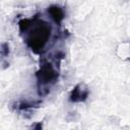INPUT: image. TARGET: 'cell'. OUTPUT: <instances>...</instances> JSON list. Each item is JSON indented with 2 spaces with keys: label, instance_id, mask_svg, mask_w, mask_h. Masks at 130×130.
I'll use <instances>...</instances> for the list:
<instances>
[{
  "label": "cell",
  "instance_id": "6da1fadb",
  "mask_svg": "<svg viewBox=\"0 0 130 130\" xmlns=\"http://www.w3.org/2000/svg\"><path fill=\"white\" fill-rule=\"evenodd\" d=\"M18 29L27 48L32 53L41 55L51 38L50 24L39 15H35L31 18H21L18 21Z\"/></svg>",
  "mask_w": 130,
  "mask_h": 130
},
{
  "label": "cell",
  "instance_id": "7a4b0ae2",
  "mask_svg": "<svg viewBox=\"0 0 130 130\" xmlns=\"http://www.w3.org/2000/svg\"><path fill=\"white\" fill-rule=\"evenodd\" d=\"M37 88L39 95L43 96L50 92L53 85L56 84L59 78V71L53 62L48 59H42L40 67L36 72Z\"/></svg>",
  "mask_w": 130,
  "mask_h": 130
},
{
  "label": "cell",
  "instance_id": "3957f363",
  "mask_svg": "<svg viewBox=\"0 0 130 130\" xmlns=\"http://www.w3.org/2000/svg\"><path fill=\"white\" fill-rule=\"evenodd\" d=\"M89 94V89L83 83L76 84L69 94V101L71 103H83L87 100Z\"/></svg>",
  "mask_w": 130,
  "mask_h": 130
},
{
  "label": "cell",
  "instance_id": "277c9868",
  "mask_svg": "<svg viewBox=\"0 0 130 130\" xmlns=\"http://www.w3.org/2000/svg\"><path fill=\"white\" fill-rule=\"evenodd\" d=\"M47 12L56 24L61 25V23L65 17V13H64V10L62 7H60L58 5H51L48 7Z\"/></svg>",
  "mask_w": 130,
  "mask_h": 130
},
{
  "label": "cell",
  "instance_id": "5b68a950",
  "mask_svg": "<svg viewBox=\"0 0 130 130\" xmlns=\"http://www.w3.org/2000/svg\"><path fill=\"white\" fill-rule=\"evenodd\" d=\"M41 101H34V102H28V101H21L19 103H16L14 105V108L17 111H28L35 108H39L41 105Z\"/></svg>",
  "mask_w": 130,
  "mask_h": 130
},
{
  "label": "cell",
  "instance_id": "8992f818",
  "mask_svg": "<svg viewBox=\"0 0 130 130\" xmlns=\"http://www.w3.org/2000/svg\"><path fill=\"white\" fill-rule=\"evenodd\" d=\"M1 55H2L3 58L9 55V45L7 43H2V45H1Z\"/></svg>",
  "mask_w": 130,
  "mask_h": 130
},
{
  "label": "cell",
  "instance_id": "52a82bcc",
  "mask_svg": "<svg viewBox=\"0 0 130 130\" xmlns=\"http://www.w3.org/2000/svg\"><path fill=\"white\" fill-rule=\"evenodd\" d=\"M29 130H43V122H37V123H35L29 128Z\"/></svg>",
  "mask_w": 130,
  "mask_h": 130
}]
</instances>
